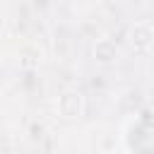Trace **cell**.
Wrapping results in <instances>:
<instances>
[{"label":"cell","mask_w":154,"mask_h":154,"mask_svg":"<svg viewBox=\"0 0 154 154\" xmlns=\"http://www.w3.org/2000/svg\"><path fill=\"white\" fill-rule=\"evenodd\" d=\"M58 111L65 116V118H75L82 113V94L77 91H67L58 99Z\"/></svg>","instance_id":"cell-1"},{"label":"cell","mask_w":154,"mask_h":154,"mask_svg":"<svg viewBox=\"0 0 154 154\" xmlns=\"http://www.w3.org/2000/svg\"><path fill=\"white\" fill-rule=\"evenodd\" d=\"M130 36H132L130 41H132V46H135L137 51H147V48L152 46V38H154V29L149 26V29H147V34H140V26L135 24V26H132V31H130Z\"/></svg>","instance_id":"cell-2"}]
</instances>
